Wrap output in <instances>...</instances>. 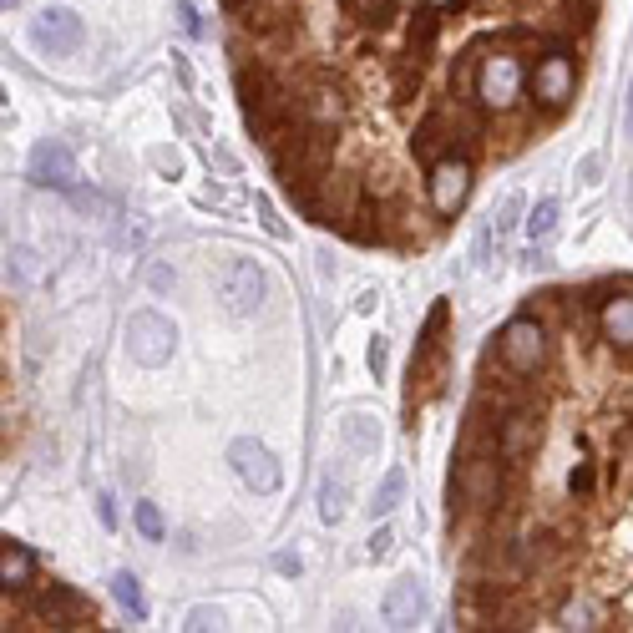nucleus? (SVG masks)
Wrapping results in <instances>:
<instances>
[{
    "label": "nucleus",
    "mask_w": 633,
    "mask_h": 633,
    "mask_svg": "<svg viewBox=\"0 0 633 633\" xmlns=\"http://www.w3.org/2000/svg\"><path fill=\"white\" fill-rule=\"evenodd\" d=\"M335 142H340V132L330 122H304L299 117L294 127H284L264 147L269 163H274V173H279V183H284V193H299L309 183H320L335 168Z\"/></svg>",
    "instance_id": "f257e3e1"
},
{
    "label": "nucleus",
    "mask_w": 633,
    "mask_h": 633,
    "mask_svg": "<svg viewBox=\"0 0 633 633\" xmlns=\"http://www.w3.org/2000/svg\"><path fill=\"white\" fill-rule=\"evenodd\" d=\"M547 355H552V340H547V325L537 320V314H512V320L502 325L497 345H492V360L507 380H497L502 390L512 395H532V380L547 370ZM492 385V380H487Z\"/></svg>",
    "instance_id": "f03ea898"
},
{
    "label": "nucleus",
    "mask_w": 633,
    "mask_h": 633,
    "mask_svg": "<svg viewBox=\"0 0 633 633\" xmlns=\"http://www.w3.org/2000/svg\"><path fill=\"white\" fill-rule=\"evenodd\" d=\"M482 51H492V56L477 61V76H471V102H477L487 117L522 112V102H527V71H532L527 56L512 51V46H502V41H487Z\"/></svg>",
    "instance_id": "7ed1b4c3"
},
{
    "label": "nucleus",
    "mask_w": 633,
    "mask_h": 633,
    "mask_svg": "<svg viewBox=\"0 0 633 633\" xmlns=\"http://www.w3.org/2000/svg\"><path fill=\"white\" fill-rule=\"evenodd\" d=\"M578 97V56H537L527 71V107L542 122H558Z\"/></svg>",
    "instance_id": "20e7f679"
},
{
    "label": "nucleus",
    "mask_w": 633,
    "mask_h": 633,
    "mask_svg": "<svg viewBox=\"0 0 633 633\" xmlns=\"http://www.w3.org/2000/svg\"><path fill=\"white\" fill-rule=\"evenodd\" d=\"M213 289L223 299L228 314H259L264 309V269L254 259H239V254H228L218 269H213Z\"/></svg>",
    "instance_id": "39448f33"
},
{
    "label": "nucleus",
    "mask_w": 633,
    "mask_h": 633,
    "mask_svg": "<svg viewBox=\"0 0 633 633\" xmlns=\"http://www.w3.org/2000/svg\"><path fill=\"white\" fill-rule=\"evenodd\" d=\"M426 198H431L436 223H446V218L471 198V157H461V152L436 157V163L426 168Z\"/></svg>",
    "instance_id": "423d86ee"
},
{
    "label": "nucleus",
    "mask_w": 633,
    "mask_h": 633,
    "mask_svg": "<svg viewBox=\"0 0 633 633\" xmlns=\"http://www.w3.org/2000/svg\"><path fill=\"white\" fill-rule=\"evenodd\" d=\"M178 350V330L168 314H157V309H137L132 320H127V355L137 365H168Z\"/></svg>",
    "instance_id": "0eeeda50"
},
{
    "label": "nucleus",
    "mask_w": 633,
    "mask_h": 633,
    "mask_svg": "<svg viewBox=\"0 0 633 633\" xmlns=\"http://www.w3.org/2000/svg\"><path fill=\"white\" fill-rule=\"evenodd\" d=\"M228 461H233V471H239V482L254 487L259 497L279 492V482H284L274 451H269L264 441H254V436H239V441H233V446H228Z\"/></svg>",
    "instance_id": "6e6552de"
},
{
    "label": "nucleus",
    "mask_w": 633,
    "mask_h": 633,
    "mask_svg": "<svg viewBox=\"0 0 633 633\" xmlns=\"http://www.w3.org/2000/svg\"><path fill=\"white\" fill-rule=\"evenodd\" d=\"M31 41H36L46 56H71V51H82L87 26H82V16H76V11L51 6V11H41V16L31 21Z\"/></svg>",
    "instance_id": "1a4fd4ad"
},
{
    "label": "nucleus",
    "mask_w": 633,
    "mask_h": 633,
    "mask_svg": "<svg viewBox=\"0 0 633 633\" xmlns=\"http://www.w3.org/2000/svg\"><path fill=\"white\" fill-rule=\"evenodd\" d=\"M36 613L51 618V628H92V623H97L92 598L76 593V588H66V583H46V588L36 593Z\"/></svg>",
    "instance_id": "9d476101"
},
{
    "label": "nucleus",
    "mask_w": 633,
    "mask_h": 633,
    "mask_svg": "<svg viewBox=\"0 0 633 633\" xmlns=\"http://www.w3.org/2000/svg\"><path fill=\"white\" fill-rule=\"evenodd\" d=\"M26 178H31L36 188H71V178H76L71 147L56 142V137L36 142V147H31V163H26Z\"/></svg>",
    "instance_id": "9b49d317"
},
{
    "label": "nucleus",
    "mask_w": 633,
    "mask_h": 633,
    "mask_svg": "<svg viewBox=\"0 0 633 633\" xmlns=\"http://www.w3.org/2000/svg\"><path fill=\"white\" fill-rule=\"evenodd\" d=\"M299 112H304V122H340L345 117V97H340V87L330 82V76H309V82L299 87Z\"/></svg>",
    "instance_id": "f8f14e48"
},
{
    "label": "nucleus",
    "mask_w": 633,
    "mask_h": 633,
    "mask_svg": "<svg viewBox=\"0 0 633 633\" xmlns=\"http://www.w3.org/2000/svg\"><path fill=\"white\" fill-rule=\"evenodd\" d=\"M380 618H385L390 628H411V623H421V618H426V588H421L416 578L395 583V588L385 593V603H380Z\"/></svg>",
    "instance_id": "ddd939ff"
},
{
    "label": "nucleus",
    "mask_w": 633,
    "mask_h": 633,
    "mask_svg": "<svg viewBox=\"0 0 633 633\" xmlns=\"http://www.w3.org/2000/svg\"><path fill=\"white\" fill-rule=\"evenodd\" d=\"M598 335H603L613 350L633 355V294H628V289L613 294V299L598 309Z\"/></svg>",
    "instance_id": "4468645a"
},
{
    "label": "nucleus",
    "mask_w": 633,
    "mask_h": 633,
    "mask_svg": "<svg viewBox=\"0 0 633 633\" xmlns=\"http://www.w3.org/2000/svg\"><path fill=\"white\" fill-rule=\"evenodd\" d=\"M0 583H6V593H26L36 583V552L26 542H11L0 547Z\"/></svg>",
    "instance_id": "2eb2a0df"
},
{
    "label": "nucleus",
    "mask_w": 633,
    "mask_h": 633,
    "mask_svg": "<svg viewBox=\"0 0 633 633\" xmlns=\"http://www.w3.org/2000/svg\"><path fill=\"white\" fill-rule=\"evenodd\" d=\"M340 11L365 26V31H390L395 26V11H401V0H340Z\"/></svg>",
    "instance_id": "dca6fc26"
},
{
    "label": "nucleus",
    "mask_w": 633,
    "mask_h": 633,
    "mask_svg": "<svg viewBox=\"0 0 633 633\" xmlns=\"http://www.w3.org/2000/svg\"><path fill=\"white\" fill-rule=\"evenodd\" d=\"M436 41H441V16L421 6V11L411 16V56L426 66V61L436 56Z\"/></svg>",
    "instance_id": "f3484780"
},
{
    "label": "nucleus",
    "mask_w": 633,
    "mask_h": 633,
    "mask_svg": "<svg viewBox=\"0 0 633 633\" xmlns=\"http://www.w3.org/2000/svg\"><path fill=\"white\" fill-rule=\"evenodd\" d=\"M558 31H568V36H588L593 31V21H598V0H558Z\"/></svg>",
    "instance_id": "a211bd4d"
},
{
    "label": "nucleus",
    "mask_w": 633,
    "mask_h": 633,
    "mask_svg": "<svg viewBox=\"0 0 633 633\" xmlns=\"http://www.w3.org/2000/svg\"><path fill=\"white\" fill-rule=\"evenodd\" d=\"M446 325H451V304L436 299L431 314H426V325H421V340H416V355H436L446 350Z\"/></svg>",
    "instance_id": "6ab92c4d"
},
{
    "label": "nucleus",
    "mask_w": 633,
    "mask_h": 633,
    "mask_svg": "<svg viewBox=\"0 0 633 633\" xmlns=\"http://www.w3.org/2000/svg\"><path fill=\"white\" fill-rule=\"evenodd\" d=\"M416 92H421V61L416 56L390 61V102H411Z\"/></svg>",
    "instance_id": "aec40b11"
},
{
    "label": "nucleus",
    "mask_w": 633,
    "mask_h": 633,
    "mask_svg": "<svg viewBox=\"0 0 633 633\" xmlns=\"http://www.w3.org/2000/svg\"><path fill=\"white\" fill-rule=\"evenodd\" d=\"M345 502H350V482H345V477H335V471H330V477L320 482V517L335 527V522L345 517Z\"/></svg>",
    "instance_id": "412c9836"
},
{
    "label": "nucleus",
    "mask_w": 633,
    "mask_h": 633,
    "mask_svg": "<svg viewBox=\"0 0 633 633\" xmlns=\"http://www.w3.org/2000/svg\"><path fill=\"white\" fill-rule=\"evenodd\" d=\"M401 492H406V471H385V477H380V487H375V502H370V512H375V517L395 512Z\"/></svg>",
    "instance_id": "4be33fe9"
},
{
    "label": "nucleus",
    "mask_w": 633,
    "mask_h": 633,
    "mask_svg": "<svg viewBox=\"0 0 633 633\" xmlns=\"http://www.w3.org/2000/svg\"><path fill=\"white\" fill-rule=\"evenodd\" d=\"M112 598H117L132 618H147V598H142V583H137L132 573H117V578H112Z\"/></svg>",
    "instance_id": "5701e85b"
},
{
    "label": "nucleus",
    "mask_w": 633,
    "mask_h": 633,
    "mask_svg": "<svg viewBox=\"0 0 633 633\" xmlns=\"http://www.w3.org/2000/svg\"><path fill=\"white\" fill-rule=\"evenodd\" d=\"M552 228H558V198H537L532 218H527V233H532V244L552 239Z\"/></svg>",
    "instance_id": "b1692460"
},
{
    "label": "nucleus",
    "mask_w": 633,
    "mask_h": 633,
    "mask_svg": "<svg viewBox=\"0 0 633 633\" xmlns=\"http://www.w3.org/2000/svg\"><path fill=\"white\" fill-rule=\"evenodd\" d=\"M345 441L360 451V456H370L375 446H380V436H375V426H370V416H345Z\"/></svg>",
    "instance_id": "393cba45"
},
{
    "label": "nucleus",
    "mask_w": 633,
    "mask_h": 633,
    "mask_svg": "<svg viewBox=\"0 0 633 633\" xmlns=\"http://www.w3.org/2000/svg\"><path fill=\"white\" fill-rule=\"evenodd\" d=\"M623 289H633V284H628V279H618V274H608V279L588 284V289H583L578 299H583V304H593V309H603V304H608L613 294H623Z\"/></svg>",
    "instance_id": "a878e982"
},
{
    "label": "nucleus",
    "mask_w": 633,
    "mask_h": 633,
    "mask_svg": "<svg viewBox=\"0 0 633 633\" xmlns=\"http://www.w3.org/2000/svg\"><path fill=\"white\" fill-rule=\"evenodd\" d=\"M132 517H137V532H142L147 542H163V512H157L152 502H137Z\"/></svg>",
    "instance_id": "bb28decb"
},
{
    "label": "nucleus",
    "mask_w": 633,
    "mask_h": 633,
    "mask_svg": "<svg viewBox=\"0 0 633 633\" xmlns=\"http://www.w3.org/2000/svg\"><path fill=\"white\" fill-rule=\"evenodd\" d=\"M593 482H598V477H593V461H578V466L568 471V492H573V502H588V497H593Z\"/></svg>",
    "instance_id": "cd10ccee"
},
{
    "label": "nucleus",
    "mask_w": 633,
    "mask_h": 633,
    "mask_svg": "<svg viewBox=\"0 0 633 633\" xmlns=\"http://www.w3.org/2000/svg\"><path fill=\"white\" fill-rule=\"evenodd\" d=\"M11 269H16V284H36V274H41L31 249H11Z\"/></svg>",
    "instance_id": "c85d7f7f"
},
{
    "label": "nucleus",
    "mask_w": 633,
    "mask_h": 633,
    "mask_svg": "<svg viewBox=\"0 0 633 633\" xmlns=\"http://www.w3.org/2000/svg\"><path fill=\"white\" fill-rule=\"evenodd\" d=\"M558 618H563V628H598V613L588 603H568Z\"/></svg>",
    "instance_id": "c756f323"
},
{
    "label": "nucleus",
    "mask_w": 633,
    "mask_h": 633,
    "mask_svg": "<svg viewBox=\"0 0 633 633\" xmlns=\"http://www.w3.org/2000/svg\"><path fill=\"white\" fill-rule=\"evenodd\" d=\"M218 623H223V613H218V608H193V613H188V628H193V633L218 628Z\"/></svg>",
    "instance_id": "7c9ffc66"
},
{
    "label": "nucleus",
    "mask_w": 633,
    "mask_h": 633,
    "mask_svg": "<svg viewBox=\"0 0 633 633\" xmlns=\"http://www.w3.org/2000/svg\"><path fill=\"white\" fill-rule=\"evenodd\" d=\"M390 547H395V532H390V527H380V532L370 537V558H375V563H380V558H390Z\"/></svg>",
    "instance_id": "2f4dec72"
},
{
    "label": "nucleus",
    "mask_w": 633,
    "mask_h": 633,
    "mask_svg": "<svg viewBox=\"0 0 633 633\" xmlns=\"http://www.w3.org/2000/svg\"><path fill=\"white\" fill-rule=\"evenodd\" d=\"M365 360H370V370H375V380H380V375H385V360H390V350H385V340H380V335L370 340V355H365Z\"/></svg>",
    "instance_id": "473e14b6"
},
{
    "label": "nucleus",
    "mask_w": 633,
    "mask_h": 633,
    "mask_svg": "<svg viewBox=\"0 0 633 633\" xmlns=\"http://www.w3.org/2000/svg\"><path fill=\"white\" fill-rule=\"evenodd\" d=\"M178 21H183V31H188V36H198V31H203V26H198V11L188 6V0L178 6Z\"/></svg>",
    "instance_id": "72a5a7b5"
},
{
    "label": "nucleus",
    "mask_w": 633,
    "mask_h": 633,
    "mask_svg": "<svg viewBox=\"0 0 633 633\" xmlns=\"http://www.w3.org/2000/svg\"><path fill=\"white\" fill-rule=\"evenodd\" d=\"M623 137H633V82H628V102H623Z\"/></svg>",
    "instance_id": "f704fd0d"
},
{
    "label": "nucleus",
    "mask_w": 633,
    "mask_h": 633,
    "mask_svg": "<svg viewBox=\"0 0 633 633\" xmlns=\"http://www.w3.org/2000/svg\"><path fill=\"white\" fill-rule=\"evenodd\" d=\"M274 568H279V573H299V558H294V552H279Z\"/></svg>",
    "instance_id": "c9c22d12"
},
{
    "label": "nucleus",
    "mask_w": 633,
    "mask_h": 633,
    "mask_svg": "<svg viewBox=\"0 0 633 633\" xmlns=\"http://www.w3.org/2000/svg\"><path fill=\"white\" fill-rule=\"evenodd\" d=\"M0 6H6V11H11V6H21V0H0Z\"/></svg>",
    "instance_id": "e433bc0d"
}]
</instances>
